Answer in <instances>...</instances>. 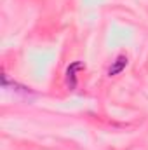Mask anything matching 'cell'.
Segmentation results:
<instances>
[{
    "mask_svg": "<svg viewBox=\"0 0 148 150\" xmlns=\"http://www.w3.org/2000/svg\"><path fill=\"white\" fill-rule=\"evenodd\" d=\"M127 63H129V59H127V56L125 54H120V56H117L115 58V61H111L110 68H108V77H115V75H118L125 67H127Z\"/></svg>",
    "mask_w": 148,
    "mask_h": 150,
    "instance_id": "cell-1",
    "label": "cell"
},
{
    "mask_svg": "<svg viewBox=\"0 0 148 150\" xmlns=\"http://www.w3.org/2000/svg\"><path fill=\"white\" fill-rule=\"evenodd\" d=\"M78 68H85V67H84L82 63H73V65H70L68 70H66V84H68L70 89H75V86H77V75H75V70H78Z\"/></svg>",
    "mask_w": 148,
    "mask_h": 150,
    "instance_id": "cell-2",
    "label": "cell"
}]
</instances>
